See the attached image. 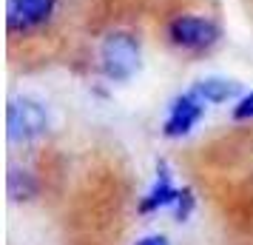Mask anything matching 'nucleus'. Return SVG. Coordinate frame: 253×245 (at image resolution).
I'll use <instances>...</instances> for the list:
<instances>
[{
	"label": "nucleus",
	"instance_id": "1",
	"mask_svg": "<svg viewBox=\"0 0 253 245\" xmlns=\"http://www.w3.org/2000/svg\"><path fill=\"white\" fill-rule=\"evenodd\" d=\"M100 66L103 74L114 83L131 80L139 69V43L134 35L128 32H111L103 40L100 49Z\"/></svg>",
	"mask_w": 253,
	"mask_h": 245
},
{
	"label": "nucleus",
	"instance_id": "2",
	"mask_svg": "<svg viewBox=\"0 0 253 245\" xmlns=\"http://www.w3.org/2000/svg\"><path fill=\"white\" fill-rule=\"evenodd\" d=\"M6 131L12 143L37 140L48 131V111L43 103L32 97H14L6 108Z\"/></svg>",
	"mask_w": 253,
	"mask_h": 245
},
{
	"label": "nucleus",
	"instance_id": "3",
	"mask_svg": "<svg viewBox=\"0 0 253 245\" xmlns=\"http://www.w3.org/2000/svg\"><path fill=\"white\" fill-rule=\"evenodd\" d=\"M222 29L211 17H196V14H179L168 23V40L182 51H208L216 46Z\"/></svg>",
	"mask_w": 253,
	"mask_h": 245
},
{
	"label": "nucleus",
	"instance_id": "4",
	"mask_svg": "<svg viewBox=\"0 0 253 245\" xmlns=\"http://www.w3.org/2000/svg\"><path fill=\"white\" fill-rule=\"evenodd\" d=\"M57 9V0H6V29L12 35L35 32Z\"/></svg>",
	"mask_w": 253,
	"mask_h": 245
},
{
	"label": "nucleus",
	"instance_id": "5",
	"mask_svg": "<svg viewBox=\"0 0 253 245\" xmlns=\"http://www.w3.org/2000/svg\"><path fill=\"white\" fill-rule=\"evenodd\" d=\"M202 114H205V100H202L194 89L179 94L171 103V108H168V117H165V123H162V134H165V137H185V134H191V129L202 120Z\"/></svg>",
	"mask_w": 253,
	"mask_h": 245
},
{
	"label": "nucleus",
	"instance_id": "6",
	"mask_svg": "<svg viewBox=\"0 0 253 245\" xmlns=\"http://www.w3.org/2000/svg\"><path fill=\"white\" fill-rule=\"evenodd\" d=\"M179 191H182V188L173 186V177H171L168 163L160 160V163H157V180H154V186H151L148 194L139 199V208L137 211H139V214H154V211H160V208H168V205L176 202Z\"/></svg>",
	"mask_w": 253,
	"mask_h": 245
},
{
	"label": "nucleus",
	"instance_id": "7",
	"mask_svg": "<svg viewBox=\"0 0 253 245\" xmlns=\"http://www.w3.org/2000/svg\"><path fill=\"white\" fill-rule=\"evenodd\" d=\"M194 92L205 100V103H228L239 94V83L228 80V77H205L194 86Z\"/></svg>",
	"mask_w": 253,
	"mask_h": 245
},
{
	"label": "nucleus",
	"instance_id": "8",
	"mask_svg": "<svg viewBox=\"0 0 253 245\" xmlns=\"http://www.w3.org/2000/svg\"><path fill=\"white\" fill-rule=\"evenodd\" d=\"M6 191H9V197H12L14 202H23V199L37 197L40 186H37V180H35L32 171L12 168V171H9V180H6Z\"/></svg>",
	"mask_w": 253,
	"mask_h": 245
},
{
	"label": "nucleus",
	"instance_id": "9",
	"mask_svg": "<svg viewBox=\"0 0 253 245\" xmlns=\"http://www.w3.org/2000/svg\"><path fill=\"white\" fill-rule=\"evenodd\" d=\"M194 191L191 188H182L179 191V197H176V202H173V211H176V222H185L188 217H191V211H194Z\"/></svg>",
	"mask_w": 253,
	"mask_h": 245
},
{
	"label": "nucleus",
	"instance_id": "10",
	"mask_svg": "<svg viewBox=\"0 0 253 245\" xmlns=\"http://www.w3.org/2000/svg\"><path fill=\"white\" fill-rule=\"evenodd\" d=\"M233 120H253V92L251 94H245L239 103L233 105Z\"/></svg>",
	"mask_w": 253,
	"mask_h": 245
},
{
	"label": "nucleus",
	"instance_id": "11",
	"mask_svg": "<svg viewBox=\"0 0 253 245\" xmlns=\"http://www.w3.org/2000/svg\"><path fill=\"white\" fill-rule=\"evenodd\" d=\"M134 245H171V243H168V237H162V234H154V237H142V240H137Z\"/></svg>",
	"mask_w": 253,
	"mask_h": 245
}]
</instances>
